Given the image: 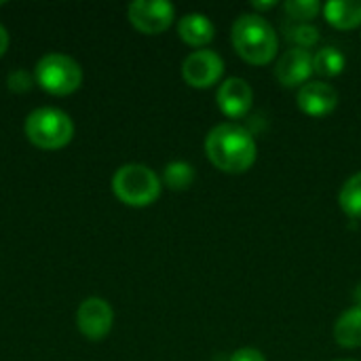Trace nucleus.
I'll list each match as a JSON object with an SVG mask.
<instances>
[{"label": "nucleus", "mask_w": 361, "mask_h": 361, "mask_svg": "<svg viewBox=\"0 0 361 361\" xmlns=\"http://www.w3.org/2000/svg\"><path fill=\"white\" fill-rule=\"evenodd\" d=\"M205 157L224 173H245L258 159L254 135L235 123L216 125L205 137Z\"/></svg>", "instance_id": "obj_1"}, {"label": "nucleus", "mask_w": 361, "mask_h": 361, "mask_svg": "<svg viewBox=\"0 0 361 361\" xmlns=\"http://www.w3.org/2000/svg\"><path fill=\"white\" fill-rule=\"evenodd\" d=\"M231 40L237 55L250 66H267L275 59L279 38L273 25L258 13H243L235 19Z\"/></svg>", "instance_id": "obj_2"}, {"label": "nucleus", "mask_w": 361, "mask_h": 361, "mask_svg": "<svg viewBox=\"0 0 361 361\" xmlns=\"http://www.w3.org/2000/svg\"><path fill=\"white\" fill-rule=\"evenodd\" d=\"M112 192L129 207H148L161 197V180L148 165L127 163L112 176Z\"/></svg>", "instance_id": "obj_3"}, {"label": "nucleus", "mask_w": 361, "mask_h": 361, "mask_svg": "<svg viewBox=\"0 0 361 361\" xmlns=\"http://www.w3.org/2000/svg\"><path fill=\"white\" fill-rule=\"evenodd\" d=\"M25 135L27 140L44 150L63 148L74 135L72 118L59 108H36L25 118Z\"/></svg>", "instance_id": "obj_4"}, {"label": "nucleus", "mask_w": 361, "mask_h": 361, "mask_svg": "<svg viewBox=\"0 0 361 361\" xmlns=\"http://www.w3.org/2000/svg\"><path fill=\"white\" fill-rule=\"evenodd\" d=\"M34 78L47 93L68 95L82 85V68L66 53H47L38 59Z\"/></svg>", "instance_id": "obj_5"}, {"label": "nucleus", "mask_w": 361, "mask_h": 361, "mask_svg": "<svg viewBox=\"0 0 361 361\" xmlns=\"http://www.w3.org/2000/svg\"><path fill=\"white\" fill-rule=\"evenodd\" d=\"M127 17L142 34H161L173 23L176 8L167 0H133L127 6Z\"/></svg>", "instance_id": "obj_6"}, {"label": "nucleus", "mask_w": 361, "mask_h": 361, "mask_svg": "<svg viewBox=\"0 0 361 361\" xmlns=\"http://www.w3.org/2000/svg\"><path fill=\"white\" fill-rule=\"evenodd\" d=\"M224 74V61L216 51L199 49L192 51L182 63V78L192 89H209Z\"/></svg>", "instance_id": "obj_7"}, {"label": "nucleus", "mask_w": 361, "mask_h": 361, "mask_svg": "<svg viewBox=\"0 0 361 361\" xmlns=\"http://www.w3.org/2000/svg\"><path fill=\"white\" fill-rule=\"evenodd\" d=\"M114 324V311L108 300L91 296L78 305L76 311V326L82 336L89 341H104Z\"/></svg>", "instance_id": "obj_8"}, {"label": "nucleus", "mask_w": 361, "mask_h": 361, "mask_svg": "<svg viewBox=\"0 0 361 361\" xmlns=\"http://www.w3.org/2000/svg\"><path fill=\"white\" fill-rule=\"evenodd\" d=\"M313 55L307 49H298L292 47L288 49L275 66V78L279 85H283L286 89H294V87H302L311 80L313 76Z\"/></svg>", "instance_id": "obj_9"}, {"label": "nucleus", "mask_w": 361, "mask_h": 361, "mask_svg": "<svg viewBox=\"0 0 361 361\" xmlns=\"http://www.w3.org/2000/svg\"><path fill=\"white\" fill-rule=\"evenodd\" d=\"M218 108L228 118H243L254 106V91L247 80L231 76L222 80L218 93H216Z\"/></svg>", "instance_id": "obj_10"}, {"label": "nucleus", "mask_w": 361, "mask_h": 361, "mask_svg": "<svg viewBox=\"0 0 361 361\" xmlns=\"http://www.w3.org/2000/svg\"><path fill=\"white\" fill-rule=\"evenodd\" d=\"M296 102L307 116L322 118L334 112V108L338 106V93L332 85L324 80H309L298 89Z\"/></svg>", "instance_id": "obj_11"}, {"label": "nucleus", "mask_w": 361, "mask_h": 361, "mask_svg": "<svg viewBox=\"0 0 361 361\" xmlns=\"http://www.w3.org/2000/svg\"><path fill=\"white\" fill-rule=\"evenodd\" d=\"M178 34L186 44L197 47V49H205L216 36V27H214V23H212V19L207 15H203V13H186L178 21Z\"/></svg>", "instance_id": "obj_12"}, {"label": "nucleus", "mask_w": 361, "mask_h": 361, "mask_svg": "<svg viewBox=\"0 0 361 361\" xmlns=\"http://www.w3.org/2000/svg\"><path fill=\"white\" fill-rule=\"evenodd\" d=\"M322 13L336 30H355L361 25V0H332L324 4Z\"/></svg>", "instance_id": "obj_13"}, {"label": "nucleus", "mask_w": 361, "mask_h": 361, "mask_svg": "<svg viewBox=\"0 0 361 361\" xmlns=\"http://www.w3.org/2000/svg\"><path fill=\"white\" fill-rule=\"evenodd\" d=\"M334 338L343 349L361 347V309H347L334 324Z\"/></svg>", "instance_id": "obj_14"}, {"label": "nucleus", "mask_w": 361, "mask_h": 361, "mask_svg": "<svg viewBox=\"0 0 361 361\" xmlns=\"http://www.w3.org/2000/svg\"><path fill=\"white\" fill-rule=\"evenodd\" d=\"M345 66H347V57L334 44H326L313 55V70L319 76H326V78L338 76L345 70Z\"/></svg>", "instance_id": "obj_15"}, {"label": "nucleus", "mask_w": 361, "mask_h": 361, "mask_svg": "<svg viewBox=\"0 0 361 361\" xmlns=\"http://www.w3.org/2000/svg\"><path fill=\"white\" fill-rule=\"evenodd\" d=\"M338 205L349 218L361 220V171L351 176L343 184V188L338 192Z\"/></svg>", "instance_id": "obj_16"}, {"label": "nucleus", "mask_w": 361, "mask_h": 361, "mask_svg": "<svg viewBox=\"0 0 361 361\" xmlns=\"http://www.w3.org/2000/svg\"><path fill=\"white\" fill-rule=\"evenodd\" d=\"M163 182L171 190H188L195 182V167L186 161H171L163 169Z\"/></svg>", "instance_id": "obj_17"}, {"label": "nucleus", "mask_w": 361, "mask_h": 361, "mask_svg": "<svg viewBox=\"0 0 361 361\" xmlns=\"http://www.w3.org/2000/svg\"><path fill=\"white\" fill-rule=\"evenodd\" d=\"M283 8H286L290 19L300 21V23H309L324 11V4L317 0H288L283 4Z\"/></svg>", "instance_id": "obj_18"}, {"label": "nucleus", "mask_w": 361, "mask_h": 361, "mask_svg": "<svg viewBox=\"0 0 361 361\" xmlns=\"http://www.w3.org/2000/svg\"><path fill=\"white\" fill-rule=\"evenodd\" d=\"M288 38H290L298 49H307V51H309V47H315V44L319 42L322 34H319V30H317L315 25H311V23H298V25H294V27L288 30Z\"/></svg>", "instance_id": "obj_19"}, {"label": "nucleus", "mask_w": 361, "mask_h": 361, "mask_svg": "<svg viewBox=\"0 0 361 361\" xmlns=\"http://www.w3.org/2000/svg\"><path fill=\"white\" fill-rule=\"evenodd\" d=\"M32 85V76L27 70H15L8 74V89L11 91H27Z\"/></svg>", "instance_id": "obj_20"}, {"label": "nucleus", "mask_w": 361, "mask_h": 361, "mask_svg": "<svg viewBox=\"0 0 361 361\" xmlns=\"http://www.w3.org/2000/svg\"><path fill=\"white\" fill-rule=\"evenodd\" d=\"M228 361H267L264 360V355H262V351H258V349H254V347H243V349H237Z\"/></svg>", "instance_id": "obj_21"}, {"label": "nucleus", "mask_w": 361, "mask_h": 361, "mask_svg": "<svg viewBox=\"0 0 361 361\" xmlns=\"http://www.w3.org/2000/svg\"><path fill=\"white\" fill-rule=\"evenodd\" d=\"M6 47H8V32H6V27L0 23V57L4 55Z\"/></svg>", "instance_id": "obj_22"}, {"label": "nucleus", "mask_w": 361, "mask_h": 361, "mask_svg": "<svg viewBox=\"0 0 361 361\" xmlns=\"http://www.w3.org/2000/svg\"><path fill=\"white\" fill-rule=\"evenodd\" d=\"M275 6H277V2H254V8H258V11H269Z\"/></svg>", "instance_id": "obj_23"}, {"label": "nucleus", "mask_w": 361, "mask_h": 361, "mask_svg": "<svg viewBox=\"0 0 361 361\" xmlns=\"http://www.w3.org/2000/svg\"><path fill=\"white\" fill-rule=\"evenodd\" d=\"M353 300H355V307L361 309V283H357L355 292H353Z\"/></svg>", "instance_id": "obj_24"}, {"label": "nucleus", "mask_w": 361, "mask_h": 361, "mask_svg": "<svg viewBox=\"0 0 361 361\" xmlns=\"http://www.w3.org/2000/svg\"><path fill=\"white\" fill-rule=\"evenodd\" d=\"M336 361H355V360H336Z\"/></svg>", "instance_id": "obj_25"}]
</instances>
